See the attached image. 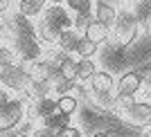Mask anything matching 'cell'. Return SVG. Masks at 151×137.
I'll return each mask as SVG.
<instances>
[{
	"mask_svg": "<svg viewBox=\"0 0 151 137\" xmlns=\"http://www.w3.org/2000/svg\"><path fill=\"white\" fill-rule=\"evenodd\" d=\"M75 18L70 16V11L65 9V5H47L41 16L36 18L34 27H36V38L43 47L57 45L63 31L72 29Z\"/></svg>",
	"mask_w": 151,
	"mask_h": 137,
	"instance_id": "cell-1",
	"label": "cell"
},
{
	"mask_svg": "<svg viewBox=\"0 0 151 137\" xmlns=\"http://www.w3.org/2000/svg\"><path fill=\"white\" fill-rule=\"evenodd\" d=\"M138 36H140V20L135 18V14L131 9H122L113 27V34H111V43L120 50H126L138 41Z\"/></svg>",
	"mask_w": 151,
	"mask_h": 137,
	"instance_id": "cell-2",
	"label": "cell"
},
{
	"mask_svg": "<svg viewBox=\"0 0 151 137\" xmlns=\"http://www.w3.org/2000/svg\"><path fill=\"white\" fill-rule=\"evenodd\" d=\"M29 94H16L14 101L5 110H0V135H9L20 126V121L27 117V103H29Z\"/></svg>",
	"mask_w": 151,
	"mask_h": 137,
	"instance_id": "cell-3",
	"label": "cell"
},
{
	"mask_svg": "<svg viewBox=\"0 0 151 137\" xmlns=\"http://www.w3.org/2000/svg\"><path fill=\"white\" fill-rule=\"evenodd\" d=\"M0 81H2V88L9 90L14 94H25L32 86V79L27 74V68L25 63H16L12 68H5L0 70Z\"/></svg>",
	"mask_w": 151,
	"mask_h": 137,
	"instance_id": "cell-4",
	"label": "cell"
},
{
	"mask_svg": "<svg viewBox=\"0 0 151 137\" xmlns=\"http://www.w3.org/2000/svg\"><path fill=\"white\" fill-rule=\"evenodd\" d=\"M117 115L129 126H135V128H149L151 126V103L149 101H135L129 108L120 110Z\"/></svg>",
	"mask_w": 151,
	"mask_h": 137,
	"instance_id": "cell-5",
	"label": "cell"
},
{
	"mask_svg": "<svg viewBox=\"0 0 151 137\" xmlns=\"http://www.w3.org/2000/svg\"><path fill=\"white\" fill-rule=\"evenodd\" d=\"M145 86V74L142 70H129L117 79L115 86V97H135Z\"/></svg>",
	"mask_w": 151,
	"mask_h": 137,
	"instance_id": "cell-6",
	"label": "cell"
},
{
	"mask_svg": "<svg viewBox=\"0 0 151 137\" xmlns=\"http://www.w3.org/2000/svg\"><path fill=\"white\" fill-rule=\"evenodd\" d=\"M52 112H57V97L29 99V103H27V117L38 121V124H41L45 117H50Z\"/></svg>",
	"mask_w": 151,
	"mask_h": 137,
	"instance_id": "cell-7",
	"label": "cell"
},
{
	"mask_svg": "<svg viewBox=\"0 0 151 137\" xmlns=\"http://www.w3.org/2000/svg\"><path fill=\"white\" fill-rule=\"evenodd\" d=\"M25 68H27V74H29L32 83H50L52 79H54V74L59 72V70L54 68V65H50L45 59H36V61L27 63Z\"/></svg>",
	"mask_w": 151,
	"mask_h": 137,
	"instance_id": "cell-8",
	"label": "cell"
},
{
	"mask_svg": "<svg viewBox=\"0 0 151 137\" xmlns=\"http://www.w3.org/2000/svg\"><path fill=\"white\" fill-rule=\"evenodd\" d=\"M115 86H117V81L113 79V74L108 72V70H97V74L90 79L88 88H90V92L93 94H108V92H113Z\"/></svg>",
	"mask_w": 151,
	"mask_h": 137,
	"instance_id": "cell-9",
	"label": "cell"
},
{
	"mask_svg": "<svg viewBox=\"0 0 151 137\" xmlns=\"http://www.w3.org/2000/svg\"><path fill=\"white\" fill-rule=\"evenodd\" d=\"M117 16H120V11L111 2H106V0H97L95 2V20H99L101 25L108 27L111 31H113L115 23H117Z\"/></svg>",
	"mask_w": 151,
	"mask_h": 137,
	"instance_id": "cell-10",
	"label": "cell"
},
{
	"mask_svg": "<svg viewBox=\"0 0 151 137\" xmlns=\"http://www.w3.org/2000/svg\"><path fill=\"white\" fill-rule=\"evenodd\" d=\"M47 0H18L16 2V14H20L23 18H38L41 14L47 9Z\"/></svg>",
	"mask_w": 151,
	"mask_h": 137,
	"instance_id": "cell-11",
	"label": "cell"
},
{
	"mask_svg": "<svg viewBox=\"0 0 151 137\" xmlns=\"http://www.w3.org/2000/svg\"><path fill=\"white\" fill-rule=\"evenodd\" d=\"M111 34H113V31L108 29V27H104L99 20H93V23L86 27V31H83V36L90 38V41H95L97 45L108 43V41H111Z\"/></svg>",
	"mask_w": 151,
	"mask_h": 137,
	"instance_id": "cell-12",
	"label": "cell"
},
{
	"mask_svg": "<svg viewBox=\"0 0 151 137\" xmlns=\"http://www.w3.org/2000/svg\"><path fill=\"white\" fill-rule=\"evenodd\" d=\"M79 41H81V34H79V31H75V29H68V31H63V34H61L57 47H59L61 52H65V54L72 56V54H77Z\"/></svg>",
	"mask_w": 151,
	"mask_h": 137,
	"instance_id": "cell-13",
	"label": "cell"
},
{
	"mask_svg": "<svg viewBox=\"0 0 151 137\" xmlns=\"http://www.w3.org/2000/svg\"><path fill=\"white\" fill-rule=\"evenodd\" d=\"M97 70H99V68L95 65L93 59H79V68H77V83H79V86L90 83V79L97 74Z\"/></svg>",
	"mask_w": 151,
	"mask_h": 137,
	"instance_id": "cell-14",
	"label": "cell"
},
{
	"mask_svg": "<svg viewBox=\"0 0 151 137\" xmlns=\"http://www.w3.org/2000/svg\"><path fill=\"white\" fill-rule=\"evenodd\" d=\"M41 126H45V128H50V131L59 133L61 128H68V126H72V117H68V115H63V112H52L50 117H45L43 121H41Z\"/></svg>",
	"mask_w": 151,
	"mask_h": 137,
	"instance_id": "cell-15",
	"label": "cell"
},
{
	"mask_svg": "<svg viewBox=\"0 0 151 137\" xmlns=\"http://www.w3.org/2000/svg\"><path fill=\"white\" fill-rule=\"evenodd\" d=\"M63 5L68 11H72L75 16H90L95 14V2L93 0H63Z\"/></svg>",
	"mask_w": 151,
	"mask_h": 137,
	"instance_id": "cell-16",
	"label": "cell"
},
{
	"mask_svg": "<svg viewBox=\"0 0 151 137\" xmlns=\"http://www.w3.org/2000/svg\"><path fill=\"white\" fill-rule=\"evenodd\" d=\"M79 86V83L70 81V79H65V76H61L57 72L54 74V79H52V92H54V97H63V94H72V90Z\"/></svg>",
	"mask_w": 151,
	"mask_h": 137,
	"instance_id": "cell-17",
	"label": "cell"
},
{
	"mask_svg": "<svg viewBox=\"0 0 151 137\" xmlns=\"http://www.w3.org/2000/svg\"><path fill=\"white\" fill-rule=\"evenodd\" d=\"M57 110L72 117L77 110H79V99L75 94H63V97H57Z\"/></svg>",
	"mask_w": 151,
	"mask_h": 137,
	"instance_id": "cell-18",
	"label": "cell"
},
{
	"mask_svg": "<svg viewBox=\"0 0 151 137\" xmlns=\"http://www.w3.org/2000/svg\"><path fill=\"white\" fill-rule=\"evenodd\" d=\"M77 68H79V59H75V56L68 54L65 59H63V63L59 65V74L77 83Z\"/></svg>",
	"mask_w": 151,
	"mask_h": 137,
	"instance_id": "cell-19",
	"label": "cell"
},
{
	"mask_svg": "<svg viewBox=\"0 0 151 137\" xmlns=\"http://www.w3.org/2000/svg\"><path fill=\"white\" fill-rule=\"evenodd\" d=\"M16 63H20L18 52L14 50L12 45H2V47H0V70L12 68V65H16Z\"/></svg>",
	"mask_w": 151,
	"mask_h": 137,
	"instance_id": "cell-20",
	"label": "cell"
},
{
	"mask_svg": "<svg viewBox=\"0 0 151 137\" xmlns=\"http://www.w3.org/2000/svg\"><path fill=\"white\" fill-rule=\"evenodd\" d=\"M97 50H99V45L95 43V41H90V38L81 36V41H79V47H77V56H79V59H93V56L97 54Z\"/></svg>",
	"mask_w": 151,
	"mask_h": 137,
	"instance_id": "cell-21",
	"label": "cell"
},
{
	"mask_svg": "<svg viewBox=\"0 0 151 137\" xmlns=\"http://www.w3.org/2000/svg\"><path fill=\"white\" fill-rule=\"evenodd\" d=\"M131 11L135 14V18L140 20V25H145V23H149V20H151V7H149L147 0H135Z\"/></svg>",
	"mask_w": 151,
	"mask_h": 137,
	"instance_id": "cell-22",
	"label": "cell"
},
{
	"mask_svg": "<svg viewBox=\"0 0 151 137\" xmlns=\"http://www.w3.org/2000/svg\"><path fill=\"white\" fill-rule=\"evenodd\" d=\"M57 137H83V131L79 126H68V128H61Z\"/></svg>",
	"mask_w": 151,
	"mask_h": 137,
	"instance_id": "cell-23",
	"label": "cell"
},
{
	"mask_svg": "<svg viewBox=\"0 0 151 137\" xmlns=\"http://www.w3.org/2000/svg\"><path fill=\"white\" fill-rule=\"evenodd\" d=\"M14 97H16L14 92H9V90H5V88H0V110H5V108L14 101Z\"/></svg>",
	"mask_w": 151,
	"mask_h": 137,
	"instance_id": "cell-24",
	"label": "cell"
},
{
	"mask_svg": "<svg viewBox=\"0 0 151 137\" xmlns=\"http://www.w3.org/2000/svg\"><path fill=\"white\" fill-rule=\"evenodd\" d=\"M32 137H57V133L38 124V128H36V131H34V135H32Z\"/></svg>",
	"mask_w": 151,
	"mask_h": 137,
	"instance_id": "cell-25",
	"label": "cell"
},
{
	"mask_svg": "<svg viewBox=\"0 0 151 137\" xmlns=\"http://www.w3.org/2000/svg\"><path fill=\"white\" fill-rule=\"evenodd\" d=\"M9 9H12V0H0V16L9 14Z\"/></svg>",
	"mask_w": 151,
	"mask_h": 137,
	"instance_id": "cell-26",
	"label": "cell"
},
{
	"mask_svg": "<svg viewBox=\"0 0 151 137\" xmlns=\"http://www.w3.org/2000/svg\"><path fill=\"white\" fill-rule=\"evenodd\" d=\"M90 137H111V135H108V133H104V131H97V133H93Z\"/></svg>",
	"mask_w": 151,
	"mask_h": 137,
	"instance_id": "cell-27",
	"label": "cell"
},
{
	"mask_svg": "<svg viewBox=\"0 0 151 137\" xmlns=\"http://www.w3.org/2000/svg\"><path fill=\"white\" fill-rule=\"evenodd\" d=\"M142 137H151V126H149V128H145V135H142Z\"/></svg>",
	"mask_w": 151,
	"mask_h": 137,
	"instance_id": "cell-28",
	"label": "cell"
},
{
	"mask_svg": "<svg viewBox=\"0 0 151 137\" xmlns=\"http://www.w3.org/2000/svg\"><path fill=\"white\" fill-rule=\"evenodd\" d=\"M47 2H50V5H61L63 0H47Z\"/></svg>",
	"mask_w": 151,
	"mask_h": 137,
	"instance_id": "cell-29",
	"label": "cell"
},
{
	"mask_svg": "<svg viewBox=\"0 0 151 137\" xmlns=\"http://www.w3.org/2000/svg\"><path fill=\"white\" fill-rule=\"evenodd\" d=\"M5 27H7V25H2V23H0V34H2V31H5Z\"/></svg>",
	"mask_w": 151,
	"mask_h": 137,
	"instance_id": "cell-30",
	"label": "cell"
},
{
	"mask_svg": "<svg viewBox=\"0 0 151 137\" xmlns=\"http://www.w3.org/2000/svg\"><path fill=\"white\" fill-rule=\"evenodd\" d=\"M145 70H151V61H149V63H147V65H145Z\"/></svg>",
	"mask_w": 151,
	"mask_h": 137,
	"instance_id": "cell-31",
	"label": "cell"
},
{
	"mask_svg": "<svg viewBox=\"0 0 151 137\" xmlns=\"http://www.w3.org/2000/svg\"><path fill=\"white\" fill-rule=\"evenodd\" d=\"M149 92H151V79H149Z\"/></svg>",
	"mask_w": 151,
	"mask_h": 137,
	"instance_id": "cell-32",
	"label": "cell"
},
{
	"mask_svg": "<svg viewBox=\"0 0 151 137\" xmlns=\"http://www.w3.org/2000/svg\"><path fill=\"white\" fill-rule=\"evenodd\" d=\"M2 45H5V43H2V41H0V47H2Z\"/></svg>",
	"mask_w": 151,
	"mask_h": 137,
	"instance_id": "cell-33",
	"label": "cell"
},
{
	"mask_svg": "<svg viewBox=\"0 0 151 137\" xmlns=\"http://www.w3.org/2000/svg\"><path fill=\"white\" fill-rule=\"evenodd\" d=\"M147 2H149V7H151V0H147Z\"/></svg>",
	"mask_w": 151,
	"mask_h": 137,
	"instance_id": "cell-34",
	"label": "cell"
},
{
	"mask_svg": "<svg viewBox=\"0 0 151 137\" xmlns=\"http://www.w3.org/2000/svg\"><path fill=\"white\" fill-rule=\"evenodd\" d=\"M0 88H2V81H0Z\"/></svg>",
	"mask_w": 151,
	"mask_h": 137,
	"instance_id": "cell-35",
	"label": "cell"
}]
</instances>
